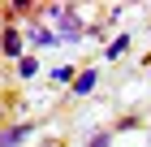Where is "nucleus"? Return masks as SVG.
Listing matches in <instances>:
<instances>
[{
  "label": "nucleus",
  "instance_id": "f257e3e1",
  "mask_svg": "<svg viewBox=\"0 0 151 147\" xmlns=\"http://www.w3.org/2000/svg\"><path fill=\"white\" fill-rule=\"evenodd\" d=\"M52 22L60 26V39H69V43H82V17H78V9H73V4H52Z\"/></svg>",
  "mask_w": 151,
  "mask_h": 147
},
{
  "label": "nucleus",
  "instance_id": "9d476101",
  "mask_svg": "<svg viewBox=\"0 0 151 147\" xmlns=\"http://www.w3.org/2000/svg\"><path fill=\"white\" fill-rule=\"evenodd\" d=\"M0 117H4V108H0Z\"/></svg>",
  "mask_w": 151,
  "mask_h": 147
},
{
  "label": "nucleus",
  "instance_id": "0eeeda50",
  "mask_svg": "<svg viewBox=\"0 0 151 147\" xmlns=\"http://www.w3.org/2000/svg\"><path fill=\"white\" fill-rule=\"evenodd\" d=\"M35 74H39V61L35 56H22V61H17V78H35Z\"/></svg>",
  "mask_w": 151,
  "mask_h": 147
},
{
  "label": "nucleus",
  "instance_id": "423d86ee",
  "mask_svg": "<svg viewBox=\"0 0 151 147\" xmlns=\"http://www.w3.org/2000/svg\"><path fill=\"white\" fill-rule=\"evenodd\" d=\"M26 35H30V43H39V48H56V43H60V35L47 30V26H30Z\"/></svg>",
  "mask_w": 151,
  "mask_h": 147
},
{
  "label": "nucleus",
  "instance_id": "f03ea898",
  "mask_svg": "<svg viewBox=\"0 0 151 147\" xmlns=\"http://www.w3.org/2000/svg\"><path fill=\"white\" fill-rule=\"evenodd\" d=\"M30 134H35V125H30V121L4 125V130H0V147H22V143H30Z\"/></svg>",
  "mask_w": 151,
  "mask_h": 147
},
{
  "label": "nucleus",
  "instance_id": "7ed1b4c3",
  "mask_svg": "<svg viewBox=\"0 0 151 147\" xmlns=\"http://www.w3.org/2000/svg\"><path fill=\"white\" fill-rule=\"evenodd\" d=\"M0 48H4V56H9V61H22V30H17V26H4Z\"/></svg>",
  "mask_w": 151,
  "mask_h": 147
},
{
  "label": "nucleus",
  "instance_id": "6e6552de",
  "mask_svg": "<svg viewBox=\"0 0 151 147\" xmlns=\"http://www.w3.org/2000/svg\"><path fill=\"white\" fill-rule=\"evenodd\" d=\"M52 82H56V87H69L73 82V65H56L52 69Z\"/></svg>",
  "mask_w": 151,
  "mask_h": 147
},
{
  "label": "nucleus",
  "instance_id": "1a4fd4ad",
  "mask_svg": "<svg viewBox=\"0 0 151 147\" xmlns=\"http://www.w3.org/2000/svg\"><path fill=\"white\" fill-rule=\"evenodd\" d=\"M86 147H112V130H91Z\"/></svg>",
  "mask_w": 151,
  "mask_h": 147
},
{
  "label": "nucleus",
  "instance_id": "20e7f679",
  "mask_svg": "<svg viewBox=\"0 0 151 147\" xmlns=\"http://www.w3.org/2000/svg\"><path fill=\"white\" fill-rule=\"evenodd\" d=\"M95 82H99V69H82V74H73L69 95H91V91H95Z\"/></svg>",
  "mask_w": 151,
  "mask_h": 147
},
{
  "label": "nucleus",
  "instance_id": "39448f33",
  "mask_svg": "<svg viewBox=\"0 0 151 147\" xmlns=\"http://www.w3.org/2000/svg\"><path fill=\"white\" fill-rule=\"evenodd\" d=\"M125 52H129V35L121 30L116 39H108V48H104V61H121Z\"/></svg>",
  "mask_w": 151,
  "mask_h": 147
}]
</instances>
